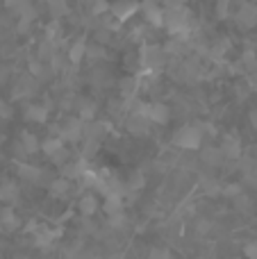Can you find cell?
<instances>
[{
	"label": "cell",
	"mask_w": 257,
	"mask_h": 259,
	"mask_svg": "<svg viewBox=\"0 0 257 259\" xmlns=\"http://www.w3.org/2000/svg\"><path fill=\"white\" fill-rule=\"evenodd\" d=\"M164 25L171 34H185L189 27V12L185 9V5L164 9Z\"/></svg>",
	"instance_id": "cell-1"
},
{
	"label": "cell",
	"mask_w": 257,
	"mask_h": 259,
	"mask_svg": "<svg viewBox=\"0 0 257 259\" xmlns=\"http://www.w3.org/2000/svg\"><path fill=\"white\" fill-rule=\"evenodd\" d=\"M173 146H178L180 150H198L203 146V132L200 127H194V125H185L176 132L173 137Z\"/></svg>",
	"instance_id": "cell-2"
},
{
	"label": "cell",
	"mask_w": 257,
	"mask_h": 259,
	"mask_svg": "<svg viewBox=\"0 0 257 259\" xmlns=\"http://www.w3.org/2000/svg\"><path fill=\"white\" fill-rule=\"evenodd\" d=\"M82 134H84V121L80 116H73L59 127V137L62 141H68V143H75V141H82Z\"/></svg>",
	"instance_id": "cell-3"
},
{
	"label": "cell",
	"mask_w": 257,
	"mask_h": 259,
	"mask_svg": "<svg viewBox=\"0 0 257 259\" xmlns=\"http://www.w3.org/2000/svg\"><path fill=\"white\" fill-rule=\"evenodd\" d=\"M164 59H166V55H164V50L159 48V46H148V48H144V53H141V64H144V68H148V71H159V68L164 66Z\"/></svg>",
	"instance_id": "cell-4"
},
{
	"label": "cell",
	"mask_w": 257,
	"mask_h": 259,
	"mask_svg": "<svg viewBox=\"0 0 257 259\" xmlns=\"http://www.w3.org/2000/svg\"><path fill=\"white\" fill-rule=\"evenodd\" d=\"M36 87H39V80L34 75H23L18 77L16 87H14V100L21 98H30V96L36 94Z\"/></svg>",
	"instance_id": "cell-5"
},
{
	"label": "cell",
	"mask_w": 257,
	"mask_h": 259,
	"mask_svg": "<svg viewBox=\"0 0 257 259\" xmlns=\"http://www.w3.org/2000/svg\"><path fill=\"white\" fill-rule=\"evenodd\" d=\"M137 12H139V3H135V0H116L114 5H109V14L116 16L121 23L127 21V18Z\"/></svg>",
	"instance_id": "cell-6"
},
{
	"label": "cell",
	"mask_w": 257,
	"mask_h": 259,
	"mask_svg": "<svg viewBox=\"0 0 257 259\" xmlns=\"http://www.w3.org/2000/svg\"><path fill=\"white\" fill-rule=\"evenodd\" d=\"M237 25L244 27V30H250V27L257 25V5L253 3L241 5L239 12H237Z\"/></svg>",
	"instance_id": "cell-7"
},
{
	"label": "cell",
	"mask_w": 257,
	"mask_h": 259,
	"mask_svg": "<svg viewBox=\"0 0 257 259\" xmlns=\"http://www.w3.org/2000/svg\"><path fill=\"white\" fill-rule=\"evenodd\" d=\"M127 132L135 137H146L150 132V118L144 114H130L127 118Z\"/></svg>",
	"instance_id": "cell-8"
},
{
	"label": "cell",
	"mask_w": 257,
	"mask_h": 259,
	"mask_svg": "<svg viewBox=\"0 0 257 259\" xmlns=\"http://www.w3.org/2000/svg\"><path fill=\"white\" fill-rule=\"evenodd\" d=\"M144 9V16H146V23L150 25H164V9L159 7L155 0H146L144 5H139Z\"/></svg>",
	"instance_id": "cell-9"
},
{
	"label": "cell",
	"mask_w": 257,
	"mask_h": 259,
	"mask_svg": "<svg viewBox=\"0 0 257 259\" xmlns=\"http://www.w3.org/2000/svg\"><path fill=\"white\" fill-rule=\"evenodd\" d=\"M219 148L223 150L226 159H239L241 157V141H239V137H235V134H226Z\"/></svg>",
	"instance_id": "cell-10"
},
{
	"label": "cell",
	"mask_w": 257,
	"mask_h": 259,
	"mask_svg": "<svg viewBox=\"0 0 257 259\" xmlns=\"http://www.w3.org/2000/svg\"><path fill=\"white\" fill-rule=\"evenodd\" d=\"M148 118H150V123L166 125L168 118H171V109H168L164 103H150L148 105Z\"/></svg>",
	"instance_id": "cell-11"
},
{
	"label": "cell",
	"mask_w": 257,
	"mask_h": 259,
	"mask_svg": "<svg viewBox=\"0 0 257 259\" xmlns=\"http://www.w3.org/2000/svg\"><path fill=\"white\" fill-rule=\"evenodd\" d=\"M18 196H21V191H18L16 182L5 180V182L0 184V202H3V205H12V202H16Z\"/></svg>",
	"instance_id": "cell-12"
},
{
	"label": "cell",
	"mask_w": 257,
	"mask_h": 259,
	"mask_svg": "<svg viewBox=\"0 0 257 259\" xmlns=\"http://www.w3.org/2000/svg\"><path fill=\"white\" fill-rule=\"evenodd\" d=\"M200 159H203V164H207V166H221L223 159H226V155H223L221 148L207 146V148H203V152H200Z\"/></svg>",
	"instance_id": "cell-13"
},
{
	"label": "cell",
	"mask_w": 257,
	"mask_h": 259,
	"mask_svg": "<svg viewBox=\"0 0 257 259\" xmlns=\"http://www.w3.org/2000/svg\"><path fill=\"white\" fill-rule=\"evenodd\" d=\"M18 223H21V221H18V216H16V211H14L12 205L0 209V225H3L7 232H14V230L18 228Z\"/></svg>",
	"instance_id": "cell-14"
},
{
	"label": "cell",
	"mask_w": 257,
	"mask_h": 259,
	"mask_svg": "<svg viewBox=\"0 0 257 259\" xmlns=\"http://www.w3.org/2000/svg\"><path fill=\"white\" fill-rule=\"evenodd\" d=\"M41 143H39V137H36L34 132H23L21 134V141H18V150L27 152V155H32V152H39Z\"/></svg>",
	"instance_id": "cell-15"
},
{
	"label": "cell",
	"mask_w": 257,
	"mask_h": 259,
	"mask_svg": "<svg viewBox=\"0 0 257 259\" xmlns=\"http://www.w3.org/2000/svg\"><path fill=\"white\" fill-rule=\"evenodd\" d=\"M18 178L25 180V182H39L44 178V170L32 164H18Z\"/></svg>",
	"instance_id": "cell-16"
},
{
	"label": "cell",
	"mask_w": 257,
	"mask_h": 259,
	"mask_svg": "<svg viewBox=\"0 0 257 259\" xmlns=\"http://www.w3.org/2000/svg\"><path fill=\"white\" fill-rule=\"evenodd\" d=\"M98 198L94 196V193H87V196L80 198V202H77V209H80L82 216H94L96 211H98Z\"/></svg>",
	"instance_id": "cell-17"
},
{
	"label": "cell",
	"mask_w": 257,
	"mask_h": 259,
	"mask_svg": "<svg viewBox=\"0 0 257 259\" xmlns=\"http://www.w3.org/2000/svg\"><path fill=\"white\" fill-rule=\"evenodd\" d=\"M75 112H77V116H80L82 121H94L96 103H94V100H87V98L77 100V103H75Z\"/></svg>",
	"instance_id": "cell-18"
},
{
	"label": "cell",
	"mask_w": 257,
	"mask_h": 259,
	"mask_svg": "<svg viewBox=\"0 0 257 259\" xmlns=\"http://www.w3.org/2000/svg\"><path fill=\"white\" fill-rule=\"evenodd\" d=\"M25 118L30 123H46L48 121V109L44 105H27L25 107Z\"/></svg>",
	"instance_id": "cell-19"
},
{
	"label": "cell",
	"mask_w": 257,
	"mask_h": 259,
	"mask_svg": "<svg viewBox=\"0 0 257 259\" xmlns=\"http://www.w3.org/2000/svg\"><path fill=\"white\" fill-rule=\"evenodd\" d=\"M103 209L107 211V216L123 211V198H121V193H107V196H105V205H103Z\"/></svg>",
	"instance_id": "cell-20"
},
{
	"label": "cell",
	"mask_w": 257,
	"mask_h": 259,
	"mask_svg": "<svg viewBox=\"0 0 257 259\" xmlns=\"http://www.w3.org/2000/svg\"><path fill=\"white\" fill-rule=\"evenodd\" d=\"M84 50H87V41L84 39H77L75 44L68 48V62H71L73 66H77V64L84 59Z\"/></svg>",
	"instance_id": "cell-21"
},
{
	"label": "cell",
	"mask_w": 257,
	"mask_h": 259,
	"mask_svg": "<svg viewBox=\"0 0 257 259\" xmlns=\"http://www.w3.org/2000/svg\"><path fill=\"white\" fill-rule=\"evenodd\" d=\"M50 193H53L55 198H66L68 193H71V180L68 178H59V180H55L53 184H50Z\"/></svg>",
	"instance_id": "cell-22"
},
{
	"label": "cell",
	"mask_w": 257,
	"mask_h": 259,
	"mask_svg": "<svg viewBox=\"0 0 257 259\" xmlns=\"http://www.w3.org/2000/svg\"><path fill=\"white\" fill-rule=\"evenodd\" d=\"M84 59H89V62H100V59H105V44H87V50H84Z\"/></svg>",
	"instance_id": "cell-23"
},
{
	"label": "cell",
	"mask_w": 257,
	"mask_h": 259,
	"mask_svg": "<svg viewBox=\"0 0 257 259\" xmlns=\"http://www.w3.org/2000/svg\"><path fill=\"white\" fill-rule=\"evenodd\" d=\"M137 89H139V77H135V75L123 77L121 84H118V91H121V96H135Z\"/></svg>",
	"instance_id": "cell-24"
},
{
	"label": "cell",
	"mask_w": 257,
	"mask_h": 259,
	"mask_svg": "<svg viewBox=\"0 0 257 259\" xmlns=\"http://www.w3.org/2000/svg\"><path fill=\"white\" fill-rule=\"evenodd\" d=\"M48 3V12H50V16L53 18H62V16H66L68 14V5H66V0H46Z\"/></svg>",
	"instance_id": "cell-25"
},
{
	"label": "cell",
	"mask_w": 257,
	"mask_h": 259,
	"mask_svg": "<svg viewBox=\"0 0 257 259\" xmlns=\"http://www.w3.org/2000/svg\"><path fill=\"white\" fill-rule=\"evenodd\" d=\"M239 66L244 68L246 73H255L257 71V53L255 50H246L239 59Z\"/></svg>",
	"instance_id": "cell-26"
},
{
	"label": "cell",
	"mask_w": 257,
	"mask_h": 259,
	"mask_svg": "<svg viewBox=\"0 0 257 259\" xmlns=\"http://www.w3.org/2000/svg\"><path fill=\"white\" fill-rule=\"evenodd\" d=\"M59 168H62L64 178L73 180V178H80V175H82V170H84V164H82V161H77V164H71V161H66V164L59 166Z\"/></svg>",
	"instance_id": "cell-27"
},
{
	"label": "cell",
	"mask_w": 257,
	"mask_h": 259,
	"mask_svg": "<svg viewBox=\"0 0 257 259\" xmlns=\"http://www.w3.org/2000/svg\"><path fill=\"white\" fill-rule=\"evenodd\" d=\"M64 146V141H62V137H50V139H46L44 143H41V150L46 152V155H53L55 150H59V148Z\"/></svg>",
	"instance_id": "cell-28"
},
{
	"label": "cell",
	"mask_w": 257,
	"mask_h": 259,
	"mask_svg": "<svg viewBox=\"0 0 257 259\" xmlns=\"http://www.w3.org/2000/svg\"><path fill=\"white\" fill-rule=\"evenodd\" d=\"M68 159H71V150H68V148H64V146L50 155V161H53V164H57V166H64Z\"/></svg>",
	"instance_id": "cell-29"
},
{
	"label": "cell",
	"mask_w": 257,
	"mask_h": 259,
	"mask_svg": "<svg viewBox=\"0 0 257 259\" xmlns=\"http://www.w3.org/2000/svg\"><path fill=\"white\" fill-rule=\"evenodd\" d=\"M109 12L107 0H91V14L94 16H103V14Z\"/></svg>",
	"instance_id": "cell-30"
},
{
	"label": "cell",
	"mask_w": 257,
	"mask_h": 259,
	"mask_svg": "<svg viewBox=\"0 0 257 259\" xmlns=\"http://www.w3.org/2000/svg\"><path fill=\"white\" fill-rule=\"evenodd\" d=\"M241 191H244V189H241V184H237V182L226 184V187L221 189V193H223V196H226V198H237Z\"/></svg>",
	"instance_id": "cell-31"
},
{
	"label": "cell",
	"mask_w": 257,
	"mask_h": 259,
	"mask_svg": "<svg viewBox=\"0 0 257 259\" xmlns=\"http://www.w3.org/2000/svg\"><path fill=\"white\" fill-rule=\"evenodd\" d=\"M141 187H144V175L141 173H135L127 180V189H141Z\"/></svg>",
	"instance_id": "cell-32"
},
{
	"label": "cell",
	"mask_w": 257,
	"mask_h": 259,
	"mask_svg": "<svg viewBox=\"0 0 257 259\" xmlns=\"http://www.w3.org/2000/svg\"><path fill=\"white\" fill-rule=\"evenodd\" d=\"M9 118H12V107L0 98V121H9Z\"/></svg>",
	"instance_id": "cell-33"
},
{
	"label": "cell",
	"mask_w": 257,
	"mask_h": 259,
	"mask_svg": "<svg viewBox=\"0 0 257 259\" xmlns=\"http://www.w3.org/2000/svg\"><path fill=\"white\" fill-rule=\"evenodd\" d=\"M30 27H32L30 18H18V32H21V34H27V32H30Z\"/></svg>",
	"instance_id": "cell-34"
},
{
	"label": "cell",
	"mask_w": 257,
	"mask_h": 259,
	"mask_svg": "<svg viewBox=\"0 0 257 259\" xmlns=\"http://www.w3.org/2000/svg\"><path fill=\"white\" fill-rule=\"evenodd\" d=\"M244 252H246V257H250V259H257V239H255V241H250L248 246L244 248Z\"/></svg>",
	"instance_id": "cell-35"
},
{
	"label": "cell",
	"mask_w": 257,
	"mask_h": 259,
	"mask_svg": "<svg viewBox=\"0 0 257 259\" xmlns=\"http://www.w3.org/2000/svg\"><path fill=\"white\" fill-rule=\"evenodd\" d=\"M228 7H230V0H219V16L221 18H226L228 16Z\"/></svg>",
	"instance_id": "cell-36"
},
{
	"label": "cell",
	"mask_w": 257,
	"mask_h": 259,
	"mask_svg": "<svg viewBox=\"0 0 257 259\" xmlns=\"http://www.w3.org/2000/svg\"><path fill=\"white\" fill-rule=\"evenodd\" d=\"M200 132H203V134H207V137H214V134H217V132H214V125H209V123H200Z\"/></svg>",
	"instance_id": "cell-37"
},
{
	"label": "cell",
	"mask_w": 257,
	"mask_h": 259,
	"mask_svg": "<svg viewBox=\"0 0 257 259\" xmlns=\"http://www.w3.org/2000/svg\"><path fill=\"white\" fill-rule=\"evenodd\" d=\"M171 252L168 250H162V248H155V250H150V257H168Z\"/></svg>",
	"instance_id": "cell-38"
},
{
	"label": "cell",
	"mask_w": 257,
	"mask_h": 259,
	"mask_svg": "<svg viewBox=\"0 0 257 259\" xmlns=\"http://www.w3.org/2000/svg\"><path fill=\"white\" fill-rule=\"evenodd\" d=\"M250 125L257 130V109H253V112H250Z\"/></svg>",
	"instance_id": "cell-39"
},
{
	"label": "cell",
	"mask_w": 257,
	"mask_h": 259,
	"mask_svg": "<svg viewBox=\"0 0 257 259\" xmlns=\"http://www.w3.org/2000/svg\"><path fill=\"white\" fill-rule=\"evenodd\" d=\"M253 87H255V89H257V82H255V84H253Z\"/></svg>",
	"instance_id": "cell-40"
},
{
	"label": "cell",
	"mask_w": 257,
	"mask_h": 259,
	"mask_svg": "<svg viewBox=\"0 0 257 259\" xmlns=\"http://www.w3.org/2000/svg\"><path fill=\"white\" fill-rule=\"evenodd\" d=\"M255 53H257V50H255Z\"/></svg>",
	"instance_id": "cell-41"
}]
</instances>
